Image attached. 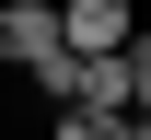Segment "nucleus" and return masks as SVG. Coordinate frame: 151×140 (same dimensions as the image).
Here are the masks:
<instances>
[{
	"instance_id": "f257e3e1",
	"label": "nucleus",
	"mask_w": 151,
	"mask_h": 140,
	"mask_svg": "<svg viewBox=\"0 0 151 140\" xmlns=\"http://www.w3.org/2000/svg\"><path fill=\"white\" fill-rule=\"evenodd\" d=\"M0 59H12V70L58 59V0H0Z\"/></svg>"
},
{
	"instance_id": "f03ea898",
	"label": "nucleus",
	"mask_w": 151,
	"mask_h": 140,
	"mask_svg": "<svg viewBox=\"0 0 151 140\" xmlns=\"http://www.w3.org/2000/svg\"><path fill=\"white\" fill-rule=\"evenodd\" d=\"M139 0H58V47H128Z\"/></svg>"
},
{
	"instance_id": "7ed1b4c3",
	"label": "nucleus",
	"mask_w": 151,
	"mask_h": 140,
	"mask_svg": "<svg viewBox=\"0 0 151 140\" xmlns=\"http://www.w3.org/2000/svg\"><path fill=\"white\" fill-rule=\"evenodd\" d=\"M47 140H128V117H93V105H58Z\"/></svg>"
},
{
	"instance_id": "20e7f679",
	"label": "nucleus",
	"mask_w": 151,
	"mask_h": 140,
	"mask_svg": "<svg viewBox=\"0 0 151 140\" xmlns=\"http://www.w3.org/2000/svg\"><path fill=\"white\" fill-rule=\"evenodd\" d=\"M128 105L151 117V35H128Z\"/></svg>"
}]
</instances>
